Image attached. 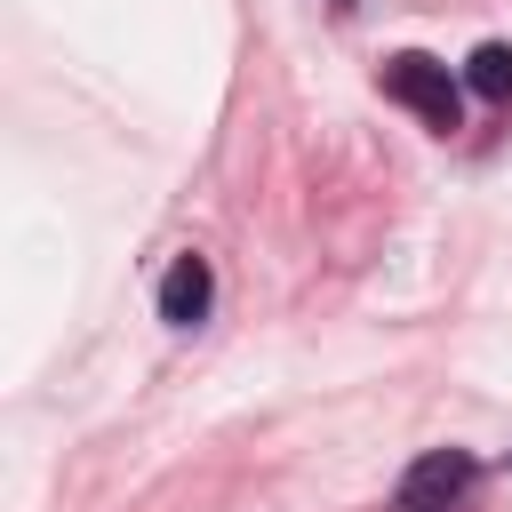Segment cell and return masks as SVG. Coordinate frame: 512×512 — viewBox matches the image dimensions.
I'll use <instances>...</instances> for the list:
<instances>
[{"label": "cell", "instance_id": "obj_1", "mask_svg": "<svg viewBox=\"0 0 512 512\" xmlns=\"http://www.w3.org/2000/svg\"><path fill=\"white\" fill-rule=\"evenodd\" d=\"M376 80H384V96H392V104H408L424 128H440V136H448V128H464V88H456V72H448L440 56L400 48V56H384V72H376Z\"/></svg>", "mask_w": 512, "mask_h": 512}, {"label": "cell", "instance_id": "obj_2", "mask_svg": "<svg viewBox=\"0 0 512 512\" xmlns=\"http://www.w3.org/2000/svg\"><path fill=\"white\" fill-rule=\"evenodd\" d=\"M472 480H480V464H472L464 448H432V456H416V464L400 472V512H448Z\"/></svg>", "mask_w": 512, "mask_h": 512}, {"label": "cell", "instance_id": "obj_3", "mask_svg": "<svg viewBox=\"0 0 512 512\" xmlns=\"http://www.w3.org/2000/svg\"><path fill=\"white\" fill-rule=\"evenodd\" d=\"M208 304H216V272H208V256L184 248V256L160 272V320H168V328H200Z\"/></svg>", "mask_w": 512, "mask_h": 512}, {"label": "cell", "instance_id": "obj_4", "mask_svg": "<svg viewBox=\"0 0 512 512\" xmlns=\"http://www.w3.org/2000/svg\"><path fill=\"white\" fill-rule=\"evenodd\" d=\"M464 88L488 96V104H512V48H504V40H480V48L464 56Z\"/></svg>", "mask_w": 512, "mask_h": 512}]
</instances>
